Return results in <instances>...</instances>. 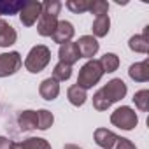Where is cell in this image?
<instances>
[{
    "instance_id": "484cf974",
    "label": "cell",
    "mask_w": 149,
    "mask_h": 149,
    "mask_svg": "<svg viewBox=\"0 0 149 149\" xmlns=\"http://www.w3.org/2000/svg\"><path fill=\"white\" fill-rule=\"evenodd\" d=\"M16 39H18V33H16V30L9 25V26L6 28V32L2 33V37H0V47H9V46H13V44L16 42Z\"/></svg>"
},
{
    "instance_id": "2e32d148",
    "label": "cell",
    "mask_w": 149,
    "mask_h": 149,
    "mask_svg": "<svg viewBox=\"0 0 149 149\" xmlns=\"http://www.w3.org/2000/svg\"><path fill=\"white\" fill-rule=\"evenodd\" d=\"M23 6H25L23 0H0V16L19 14V11L23 9Z\"/></svg>"
},
{
    "instance_id": "52a82bcc",
    "label": "cell",
    "mask_w": 149,
    "mask_h": 149,
    "mask_svg": "<svg viewBox=\"0 0 149 149\" xmlns=\"http://www.w3.org/2000/svg\"><path fill=\"white\" fill-rule=\"evenodd\" d=\"M40 13H42V2H37V0H28V2H25L23 9L19 11V21H21V25L32 26L40 18Z\"/></svg>"
},
{
    "instance_id": "30bf717a",
    "label": "cell",
    "mask_w": 149,
    "mask_h": 149,
    "mask_svg": "<svg viewBox=\"0 0 149 149\" xmlns=\"http://www.w3.org/2000/svg\"><path fill=\"white\" fill-rule=\"evenodd\" d=\"M58 56H60V61L65 63V65H74L76 61H79L81 54H79V49L76 46V42H67V44H61L60 49H58Z\"/></svg>"
},
{
    "instance_id": "6da1fadb",
    "label": "cell",
    "mask_w": 149,
    "mask_h": 149,
    "mask_svg": "<svg viewBox=\"0 0 149 149\" xmlns=\"http://www.w3.org/2000/svg\"><path fill=\"white\" fill-rule=\"evenodd\" d=\"M61 9L60 0H46L42 4V13L37 23V32L42 37H51L56 25H58V14Z\"/></svg>"
},
{
    "instance_id": "7c38bea8",
    "label": "cell",
    "mask_w": 149,
    "mask_h": 149,
    "mask_svg": "<svg viewBox=\"0 0 149 149\" xmlns=\"http://www.w3.org/2000/svg\"><path fill=\"white\" fill-rule=\"evenodd\" d=\"M118 140V135L107 128H97L95 130V142L102 147V149H112L114 144Z\"/></svg>"
},
{
    "instance_id": "e0dca14e",
    "label": "cell",
    "mask_w": 149,
    "mask_h": 149,
    "mask_svg": "<svg viewBox=\"0 0 149 149\" xmlns=\"http://www.w3.org/2000/svg\"><path fill=\"white\" fill-rule=\"evenodd\" d=\"M109 28H111V19H109V16H98V18H95L93 26H91L95 37H105V35L109 33Z\"/></svg>"
},
{
    "instance_id": "9c48e42d",
    "label": "cell",
    "mask_w": 149,
    "mask_h": 149,
    "mask_svg": "<svg viewBox=\"0 0 149 149\" xmlns=\"http://www.w3.org/2000/svg\"><path fill=\"white\" fill-rule=\"evenodd\" d=\"M53 40L56 42V44H67V42H70L72 40V37H74V25L70 23V21H58V25H56V28H54V32H53Z\"/></svg>"
},
{
    "instance_id": "7402d4cb",
    "label": "cell",
    "mask_w": 149,
    "mask_h": 149,
    "mask_svg": "<svg viewBox=\"0 0 149 149\" xmlns=\"http://www.w3.org/2000/svg\"><path fill=\"white\" fill-rule=\"evenodd\" d=\"M70 76H72V67H70V65H65V63H61V61H60V63L54 67V70H53V79L58 81V83L70 79Z\"/></svg>"
},
{
    "instance_id": "ffe728a7",
    "label": "cell",
    "mask_w": 149,
    "mask_h": 149,
    "mask_svg": "<svg viewBox=\"0 0 149 149\" xmlns=\"http://www.w3.org/2000/svg\"><path fill=\"white\" fill-rule=\"evenodd\" d=\"M53 123H54V116L49 111L46 109L37 111V128L39 130H47L49 126H53Z\"/></svg>"
},
{
    "instance_id": "8fae6325",
    "label": "cell",
    "mask_w": 149,
    "mask_h": 149,
    "mask_svg": "<svg viewBox=\"0 0 149 149\" xmlns=\"http://www.w3.org/2000/svg\"><path fill=\"white\" fill-rule=\"evenodd\" d=\"M39 93H40V97L44 100H49V102L54 100L60 95V84H58V81H54L53 77L44 79L40 83V86H39Z\"/></svg>"
},
{
    "instance_id": "5b68a950",
    "label": "cell",
    "mask_w": 149,
    "mask_h": 149,
    "mask_svg": "<svg viewBox=\"0 0 149 149\" xmlns=\"http://www.w3.org/2000/svg\"><path fill=\"white\" fill-rule=\"evenodd\" d=\"M100 91V95L109 102V105H112L114 102H119V100H123L125 98V95H126V84H125V81H121V79H111L102 90H98Z\"/></svg>"
},
{
    "instance_id": "4316f807",
    "label": "cell",
    "mask_w": 149,
    "mask_h": 149,
    "mask_svg": "<svg viewBox=\"0 0 149 149\" xmlns=\"http://www.w3.org/2000/svg\"><path fill=\"white\" fill-rule=\"evenodd\" d=\"M112 149H137L128 139H123V137H118V140H116V144H114V147Z\"/></svg>"
},
{
    "instance_id": "8992f818",
    "label": "cell",
    "mask_w": 149,
    "mask_h": 149,
    "mask_svg": "<svg viewBox=\"0 0 149 149\" xmlns=\"http://www.w3.org/2000/svg\"><path fill=\"white\" fill-rule=\"evenodd\" d=\"M21 54L18 51L11 53H2L0 54V77H7L16 74L21 67Z\"/></svg>"
},
{
    "instance_id": "83f0119b",
    "label": "cell",
    "mask_w": 149,
    "mask_h": 149,
    "mask_svg": "<svg viewBox=\"0 0 149 149\" xmlns=\"http://www.w3.org/2000/svg\"><path fill=\"white\" fill-rule=\"evenodd\" d=\"M13 142L7 139V137H0V149H11Z\"/></svg>"
},
{
    "instance_id": "3957f363",
    "label": "cell",
    "mask_w": 149,
    "mask_h": 149,
    "mask_svg": "<svg viewBox=\"0 0 149 149\" xmlns=\"http://www.w3.org/2000/svg\"><path fill=\"white\" fill-rule=\"evenodd\" d=\"M49 60H51V51H49V47L39 44V46H33V47L30 49V53H28V56H26V60H25V67H26L28 72L39 74V72H42V70L47 67Z\"/></svg>"
},
{
    "instance_id": "277c9868",
    "label": "cell",
    "mask_w": 149,
    "mask_h": 149,
    "mask_svg": "<svg viewBox=\"0 0 149 149\" xmlns=\"http://www.w3.org/2000/svg\"><path fill=\"white\" fill-rule=\"evenodd\" d=\"M111 123L121 130H133L139 123V118H137V112L132 109V107H119L116 109L112 114H111Z\"/></svg>"
},
{
    "instance_id": "f1b7e54d",
    "label": "cell",
    "mask_w": 149,
    "mask_h": 149,
    "mask_svg": "<svg viewBox=\"0 0 149 149\" xmlns=\"http://www.w3.org/2000/svg\"><path fill=\"white\" fill-rule=\"evenodd\" d=\"M7 26H9V23H6L2 18H0V37H2V33L6 32V28H7Z\"/></svg>"
},
{
    "instance_id": "7a4b0ae2",
    "label": "cell",
    "mask_w": 149,
    "mask_h": 149,
    "mask_svg": "<svg viewBox=\"0 0 149 149\" xmlns=\"http://www.w3.org/2000/svg\"><path fill=\"white\" fill-rule=\"evenodd\" d=\"M102 76H104V70L100 67V61L98 60H90L79 70L77 86H81L83 90H90V88H93L102 79Z\"/></svg>"
},
{
    "instance_id": "603a6c76",
    "label": "cell",
    "mask_w": 149,
    "mask_h": 149,
    "mask_svg": "<svg viewBox=\"0 0 149 149\" xmlns=\"http://www.w3.org/2000/svg\"><path fill=\"white\" fill-rule=\"evenodd\" d=\"M65 6H67V9H70L74 14H81V13L90 11L91 0H68Z\"/></svg>"
},
{
    "instance_id": "4dcf8cb0",
    "label": "cell",
    "mask_w": 149,
    "mask_h": 149,
    "mask_svg": "<svg viewBox=\"0 0 149 149\" xmlns=\"http://www.w3.org/2000/svg\"><path fill=\"white\" fill-rule=\"evenodd\" d=\"M11 149H23V147H21V144H13Z\"/></svg>"
},
{
    "instance_id": "44dd1931",
    "label": "cell",
    "mask_w": 149,
    "mask_h": 149,
    "mask_svg": "<svg viewBox=\"0 0 149 149\" xmlns=\"http://www.w3.org/2000/svg\"><path fill=\"white\" fill-rule=\"evenodd\" d=\"M23 149H51L49 142L46 139H40V137H30L23 142H19Z\"/></svg>"
},
{
    "instance_id": "4fadbf2b",
    "label": "cell",
    "mask_w": 149,
    "mask_h": 149,
    "mask_svg": "<svg viewBox=\"0 0 149 149\" xmlns=\"http://www.w3.org/2000/svg\"><path fill=\"white\" fill-rule=\"evenodd\" d=\"M128 76L137 83H146L149 79V60L133 63L130 67V70H128Z\"/></svg>"
},
{
    "instance_id": "ac0fdd59",
    "label": "cell",
    "mask_w": 149,
    "mask_h": 149,
    "mask_svg": "<svg viewBox=\"0 0 149 149\" xmlns=\"http://www.w3.org/2000/svg\"><path fill=\"white\" fill-rule=\"evenodd\" d=\"M98 61H100V67H102L104 74H105V72H114V70H118V67H119V58H118L114 53H105Z\"/></svg>"
},
{
    "instance_id": "d6986e66",
    "label": "cell",
    "mask_w": 149,
    "mask_h": 149,
    "mask_svg": "<svg viewBox=\"0 0 149 149\" xmlns=\"http://www.w3.org/2000/svg\"><path fill=\"white\" fill-rule=\"evenodd\" d=\"M130 49L135 53H147L149 51V39L144 35H133L128 42Z\"/></svg>"
},
{
    "instance_id": "9a60e30c",
    "label": "cell",
    "mask_w": 149,
    "mask_h": 149,
    "mask_svg": "<svg viewBox=\"0 0 149 149\" xmlns=\"http://www.w3.org/2000/svg\"><path fill=\"white\" fill-rule=\"evenodd\" d=\"M67 98H68V102H70L72 105L81 107V105H84V102H86V98H88V97H86V90H83V88L77 86V84H74V86L68 88Z\"/></svg>"
},
{
    "instance_id": "5bb4252c",
    "label": "cell",
    "mask_w": 149,
    "mask_h": 149,
    "mask_svg": "<svg viewBox=\"0 0 149 149\" xmlns=\"http://www.w3.org/2000/svg\"><path fill=\"white\" fill-rule=\"evenodd\" d=\"M18 125L23 132L35 130L37 128V112L35 111H23L18 116Z\"/></svg>"
},
{
    "instance_id": "cb8c5ba5",
    "label": "cell",
    "mask_w": 149,
    "mask_h": 149,
    "mask_svg": "<svg viewBox=\"0 0 149 149\" xmlns=\"http://www.w3.org/2000/svg\"><path fill=\"white\" fill-rule=\"evenodd\" d=\"M133 102H135V105H137L142 112L149 111V90H140V91H137V93L133 95Z\"/></svg>"
},
{
    "instance_id": "f546056e",
    "label": "cell",
    "mask_w": 149,
    "mask_h": 149,
    "mask_svg": "<svg viewBox=\"0 0 149 149\" xmlns=\"http://www.w3.org/2000/svg\"><path fill=\"white\" fill-rule=\"evenodd\" d=\"M63 149H81L79 146H76V144H65V147Z\"/></svg>"
},
{
    "instance_id": "d4e9b609",
    "label": "cell",
    "mask_w": 149,
    "mask_h": 149,
    "mask_svg": "<svg viewBox=\"0 0 149 149\" xmlns=\"http://www.w3.org/2000/svg\"><path fill=\"white\" fill-rule=\"evenodd\" d=\"M107 11H109V2H105V0H91V6H90L91 14H95L97 18L107 16Z\"/></svg>"
},
{
    "instance_id": "ba28073f",
    "label": "cell",
    "mask_w": 149,
    "mask_h": 149,
    "mask_svg": "<svg viewBox=\"0 0 149 149\" xmlns=\"http://www.w3.org/2000/svg\"><path fill=\"white\" fill-rule=\"evenodd\" d=\"M81 58H93L98 53V40L93 35H83L79 37V40L76 42Z\"/></svg>"
}]
</instances>
